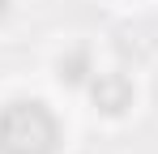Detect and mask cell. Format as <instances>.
<instances>
[{
  "mask_svg": "<svg viewBox=\"0 0 158 154\" xmlns=\"http://www.w3.org/2000/svg\"><path fill=\"white\" fill-rule=\"evenodd\" d=\"M60 124L34 99L0 107V154H56Z\"/></svg>",
  "mask_w": 158,
  "mask_h": 154,
  "instance_id": "obj_1",
  "label": "cell"
},
{
  "mask_svg": "<svg viewBox=\"0 0 158 154\" xmlns=\"http://www.w3.org/2000/svg\"><path fill=\"white\" fill-rule=\"evenodd\" d=\"M90 94H94V103H98L103 111L120 116V111L132 103V86H128V77H124V73H98V77H94V86H90Z\"/></svg>",
  "mask_w": 158,
  "mask_h": 154,
  "instance_id": "obj_2",
  "label": "cell"
},
{
  "mask_svg": "<svg viewBox=\"0 0 158 154\" xmlns=\"http://www.w3.org/2000/svg\"><path fill=\"white\" fill-rule=\"evenodd\" d=\"M85 73H90V56H85V51H73L69 60H60V77H64V81L77 86V81H85Z\"/></svg>",
  "mask_w": 158,
  "mask_h": 154,
  "instance_id": "obj_3",
  "label": "cell"
},
{
  "mask_svg": "<svg viewBox=\"0 0 158 154\" xmlns=\"http://www.w3.org/2000/svg\"><path fill=\"white\" fill-rule=\"evenodd\" d=\"M4 9H9V0H0V13H4Z\"/></svg>",
  "mask_w": 158,
  "mask_h": 154,
  "instance_id": "obj_4",
  "label": "cell"
}]
</instances>
